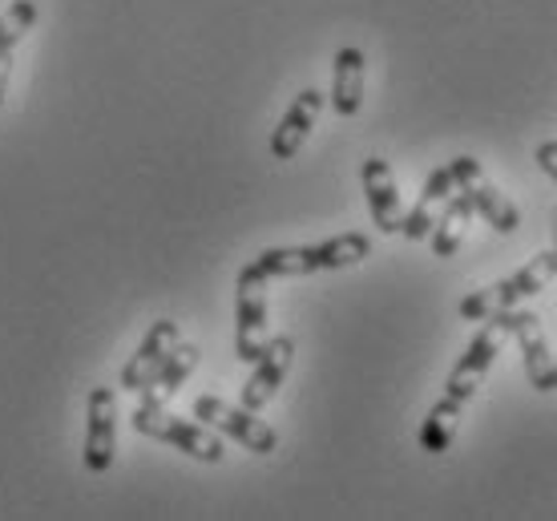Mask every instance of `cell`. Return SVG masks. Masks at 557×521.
<instances>
[{
    "instance_id": "18",
    "label": "cell",
    "mask_w": 557,
    "mask_h": 521,
    "mask_svg": "<svg viewBox=\"0 0 557 521\" xmlns=\"http://www.w3.org/2000/svg\"><path fill=\"white\" fill-rule=\"evenodd\" d=\"M513 303H517L513 283L502 280V283H493V287H481V291L460 299L457 315L460 320H488V315H497V311H509Z\"/></svg>"
},
{
    "instance_id": "8",
    "label": "cell",
    "mask_w": 557,
    "mask_h": 521,
    "mask_svg": "<svg viewBox=\"0 0 557 521\" xmlns=\"http://www.w3.org/2000/svg\"><path fill=\"white\" fill-rule=\"evenodd\" d=\"M292 360H295V339L292 336H275L263 344V352H259V360H255V372L251 381L243 384V409L251 412H263L271 400H275V393L283 388V381H287V372H292Z\"/></svg>"
},
{
    "instance_id": "5",
    "label": "cell",
    "mask_w": 557,
    "mask_h": 521,
    "mask_svg": "<svg viewBox=\"0 0 557 521\" xmlns=\"http://www.w3.org/2000/svg\"><path fill=\"white\" fill-rule=\"evenodd\" d=\"M448 170H453V183L473 198V211L485 214V223L493 226L497 235H513L517 226H521V214H517V207L502 195V190H497V186L488 183L481 162L469 158V154H460V158L448 162Z\"/></svg>"
},
{
    "instance_id": "19",
    "label": "cell",
    "mask_w": 557,
    "mask_h": 521,
    "mask_svg": "<svg viewBox=\"0 0 557 521\" xmlns=\"http://www.w3.org/2000/svg\"><path fill=\"white\" fill-rule=\"evenodd\" d=\"M554 275H557V251H542V255H533L521 271H513V275H509V283H513L517 299H530V296H537L545 283L554 280Z\"/></svg>"
},
{
    "instance_id": "11",
    "label": "cell",
    "mask_w": 557,
    "mask_h": 521,
    "mask_svg": "<svg viewBox=\"0 0 557 521\" xmlns=\"http://www.w3.org/2000/svg\"><path fill=\"white\" fill-rule=\"evenodd\" d=\"M174 344H178V324H174V320H158V324L146 332L138 352L129 356V364L122 368V381L117 384H122L126 393H141V388L158 376V368L166 364V356L174 352Z\"/></svg>"
},
{
    "instance_id": "21",
    "label": "cell",
    "mask_w": 557,
    "mask_h": 521,
    "mask_svg": "<svg viewBox=\"0 0 557 521\" xmlns=\"http://www.w3.org/2000/svg\"><path fill=\"white\" fill-rule=\"evenodd\" d=\"M537 166L557 183V141H542V146H537Z\"/></svg>"
},
{
    "instance_id": "14",
    "label": "cell",
    "mask_w": 557,
    "mask_h": 521,
    "mask_svg": "<svg viewBox=\"0 0 557 521\" xmlns=\"http://www.w3.org/2000/svg\"><path fill=\"white\" fill-rule=\"evenodd\" d=\"M457 190V183H453V170L448 166H436L424 178V190H420L417 207L405 214V223H400V235H405L408 243H420L429 239L432 223H436V214H441V207L448 202V195Z\"/></svg>"
},
{
    "instance_id": "7",
    "label": "cell",
    "mask_w": 557,
    "mask_h": 521,
    "mask_svg": "<svg viewBox=\"0 0 557 521\" xmlns=\"http://www.w3.org/2000/svg\"><path fill=\"white\" fill-rule=\"evenodd\" d=\"M113 452H117V396L113 388L98 384L85 400V469L110 473Z\"/></svg>"
},
{
    "instance_id": "17",
    "label": "cell",
    "mask_w": 557,
    "mask_h": 521,
    "mask_svg": "<svg viewBox=\"0 0 557 521\" xmlns=\"http://www.w3.org/2000/svg\"><path fill=\"white\" fill-rule=\"evenodd\" d=\"M460 412H465V405H457V400L441 396V400L429 409L424 424H420V449L432 452V457H436V452H445L448 445H453V437H457Z\"/></svg>"
},
{
    "instance_id": "6",
    "label": "cell",
    "mask_w": 557,
    "mask_h": 521,
    "mask_svg": "<svg viewBox=\"0 0 557 521\" xmlns=\"http://www.w3.org/2000/svg\"><path fill=\"white\" fill-rule=\"evenodd\" d=\"M235 287V356L243 364H255L267 344V280L243 268Z\"/></svg>"
},
{
    "instance_id": "9",
    "label": "cell",
    "mask_w": 557,
    "mask_h": 521,
    "mask_svg": "<svg viewBox=\"0 0 557 521\" xmlns=\"http://www.w3.org/2000/svg\"><path fill=\"white\" fill-rule=\"evenodd\" d=\"M360 183H363V198H368V211H372V223L384 235H400L405 207H400V190H396L388 162L384 158H368L360 166Z\"/></svg>"
},
{
    "instance_id": "10",
    "label": "cell",
    "mask_w": 557,
    "mask_h": 521,
    "mask_svg": "<svg viewBox=\"0 0 557 521\" xmlns=\"http://www.w3.org/2000/svg\"><path fill=\"white\" fill-rule=\"evenodd\" d=\"M509 336H513L517 348H521V364H525L530 388H533V393H549V372H554V356H549V344H545L542 315L509 308Z\"/></svg>"
},
{
    "instance_id": "15",
    "label": "cell",
    "mask_w": 557,
    "mask_h": 521,
    "mask_svg": "<svg viewBox=\"0 0 557 521\" xmlns=\"http://www.w3.org/2000/svg\"><path fill=\"white\" fill-rule=\"evenodd\" d=\"M473 198L465 195V190H453L448 195V202L441 207V214H436V223H432L429 239H432V255L436 259H453V255L460 251V243H465V235H469V223H473Z\"/></svg>"
},
{
    "instance_id": "24",
    "label": "cell",
    "mask_w": 557,
    "mask_h": 521,
    "mask_svg": "<svg viewBox=\"0 0 557 521\" xmlns=\"http://www.w3.org/2000/svg\"><path fill=\"white\" fill-rule=\"evenodd\" d=\"M554 243H557V214H554ZM554 251H557V247H554Z\"/></svg>"
},
{
    "instance_id": "4",
    "label": "cell",
    "mask_w": 557,
    "mask_h": 521,
    "mask_svg": "<svg viewBox=\"0 0 557 521\" xmlns=\"http://www.w3.org/2000/svg\"><path fill=\"white\" fill-rule=\"evenodd\" d=\"M195 417L207 429H214V433H223V437L238 441L243 449L259 452V457H267V452L278 449V433L271 429L267 421H259L251 409H243V405H226V400H219V396H198L195 400Z\"/></svg>"
},
{
    "instance_id": "12",
    "label": "cell",
    "mask_w": 557,
    "mask_h": 521,
    "mask_svg": "<svg viewBox=\"0 0 557 521\" xmlns=\"http://www.w3.org/2000/svg\"><path fill=\"white\" fill-rule=\"evenodd\" d=\"M320 110H323L320 89H304V94L292 101V110L283 113V122L275 126V134H271V158L287 162V158L299 154V150H304V141L311 138V126H315Z\"/></svg>"
},
{
    "instance_id": "22",
    "label": "cell",
    "mask_w": 557,
    "mask_h": 521,
    "mask_svg": "<svg viewBox=\"0 0 557 521\" xmlns=\"http://www.w3.org/2000/svg\"><path fill=\"white\" fill-rule=\"evenodd\" d=\"M13 53L16 49H0V106H4V94H9V77H13Z\"/></svg>"
},
{
    "instance_id": "23",
    "label": "cell",
    "mask_w": 557,
    "mask_h": 521,
    "mask_svg": "<svg viewBox=\"0 0 557 521\" xmlns=\"http://www.w3.org/2000/svg\"><path fill=\"white\" fill-rule=\"evenodd\" d=\"M549 393H557V364H554V372H549Z\"/></svg>"
},
{
    "instance_id": "13",
    "label": "cell",
    "mask_w": 557,
    "mask_h": 521,
    "mask_svg": "<svg viewBox=\"0 0 557 521\" xmlns=\"http://www.w3.org/2000/svg\"><path fill=\"white\" fill-rule=\"evenodd\" d=\"M363 77H368V57L356 45H344L332 65V110L339 117H356L363 106Z\"/></svg>"
},
{
    "instance_id": "3",
    "label": "cell",
    "mask_w": 557,
    "mask_h": 521,
    "mask_svg": "<svg viewBox=\"0 0 557 521\" xmlns=\"http://www.w3.org/2000/svg\"><path fill=\"white\" fill-rule=\"evenodd\" d=\"M505 339H509V311H497V315H488L485 327L473 336V344L465 348V356L457 360L453 368V376L445 384V396L448 400H457V405H469L485 381V372L493 368V360L502 356Z\"/></svg>"
},
{
    "instance_id": "2",
    "label": "cell",
    "mask_w": 557,
    "mask_h": 521,
    "mask_svg": "<svg viewBox=\"0 0 557 521\" xmlns=\"http://www.w3.org/2000/svg\"><path fill=\"white\" fill-rule=\"evenodd\" d=\"M134 429H138L141 437H153L170 445V449L186 452V457H195L202 466H219L223 461V441L210 433L202 421H186V417H174L166 409H146L138 405L134 409Z\"/></svg>"
},
{
    "instance_id": "1",
    "label": "cell",
    "mask_w": 557,
    "mask_h": 521,
    "mask_svg": "<svg viewBox=\"0 0 557 521\" xmlns=\"http://www.w3.org/2000/svg\"><path fill=\"white\" fill-rule=\"evenodd\" d=\"M372 255L368 235H335V239L311 243V247H271L255 263H247L251 275L259 280H299V275H320V271H344L356 268Z\"/></svg>"
},
{
    "instance_id": "20",
    "label": "cell",
    "mask_w": 557,
    "mask_h": 521,
    "mask_svg": "<svg viewBox=\"0 0 557 521\" xmlns=\"http://www.w3.org/2000/svg\"><path fill=\"white\" fill-rule=\"evenodd\" d=\"M37 25V4L33 0H13L0 13V49H16L28 37V28Z\"/></svg>"
},
{
    "instance_id": "16",
    "label": "cell",
    "mask_w": 557,
    "mask_h": 521,
    "mask_svg": "<svg viewBox=\"0 0 557 521\" xmlns=\"http://www.w3.org/2000/svg\"><path fill=\"white\" fill-rule=\"evenodd\" d=\"M195 368H198V348H195V344H174V352L166 356V364L158 368V376L141 388V405H146V409H162L170 396L186 384V376H190Z\"/></svg>"
}]
</instances>
